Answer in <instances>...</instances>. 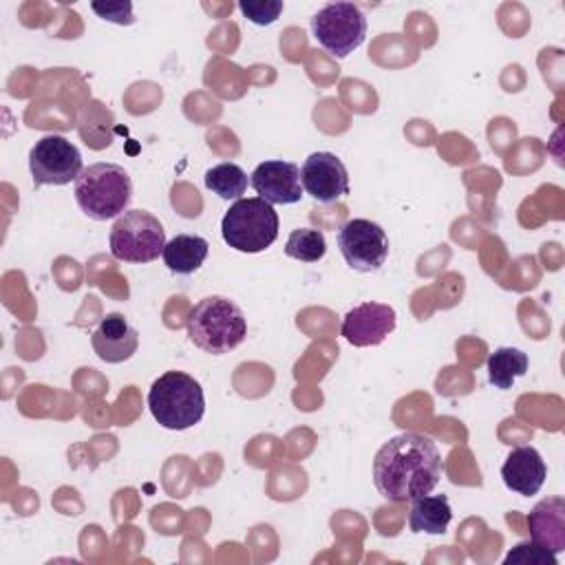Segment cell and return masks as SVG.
Here are the masks:
<instances>
[{
    "label": "cell",
    "instance_id": "603a6c76",
    "mask_svg": "<svg viewBox=\"0 0 565 565\" xmlns=\"http://www.w3.org/2000/svg\"><path fill=\"white\" fill-rule=\"evenodd\" d=\"M93 11L110 22L117 24H130L132 22V4L128 0L124 2H93Z\"/></svg>",
    "mask_w": 565,
    "mask_h": 565
},
{
    "label": "cell",
    "instance_id": "7402d4cb",
    "mask_svg": "<svg viewBox=\"0 0 565 565\" xmlns=\"http://www.w3.org/2000/svg\"><path fill=\"white\" fill-rule=\"evenodd\" d=\"M238 9L247 20L265 26V24H271L282 13L285 4L282 0H241Z\"/></svg>",
    "mask_w": 565,
    "mask_h": 565
},
{
    "label": "cell",
    "instance_id": "e0dca14e",
    "mask_svg": "<svg viewBox=\"0 0 565 565\" xmlns=\"http://www.w3.org/2000/svg\"><path fill=\"white\" fill-rule=\"evenodd\" d=\"M207 241L196 234H177L163 247V263L172 274H194L207 258Z\"/></svg>",
    "mask_w": 565,
    "mask_h": 565
},
{
    "label": "cell",
    "instance_id": "44dd1931",
    "mask_svg": "<svg viewBox=\"0 0 565 565\" xmlns=\"http://www.w3.org/2000/svg\"><path fill=\"white\" fill-rule=\"evenodd\" d=\"M505 565H558L556 554L536 545V543H519L514 545L508 556Z\"/></svg>",
    "mask_w": 565,
    "mask_h": 565
},
{
    "label": "cell",
    "instance_id": "30bf717a",
    "mask_svg": "<svg viewBox=\"0 0 565 565\" xmlns=\"http://www.w3.org/2000/svg\"><path fill=\"white\" fill-rule=\"evenodd\" d=\"M302 190L320 201L333 203L349 194V172L333 152H311L300 168Z\"/></svg>",
    "mask_w": 565,
    "mask_h": 565
},
{
    "label": "cell",
    "instance_id": "8fae6325",
    "mask_svg": "<svg viewBox=\"0 0 565 565\" xmlns=\"http://www.w3.org/2000/svg\"><path fill=\"white\" fill-rule=\"evenodd\" d=\"M397 324V313L393 307L384 302H362L347 311L342 318L340 333L353 347H375L384 342L388 333H393Z\"/></svg>",
    "mask_w": 565,
    "mask_h": 565
},
{
    "label": "cell",
    "instance_id": "5bb4252c",
    "mask_svg": "<svg viewBox=\"0 0 565 565\" xmlns=\"http://www.w3.org/2000/svg\"><path fill=\"white\" fill-rule=\"evenodd\" d=\"M501 477L512 492L532 497L543 488L547 468L541 452L534 446H519L503 461Z\"/></svg>",
    "mask_w": 565,
    "mask_h": 565
},
{
    "label": "cell",
    "instance_id": "277c9868",
    "mask_svg": "<svg viewBox=\"0 0 565 565\" xmlns=\"http://www.w3.org/2000/svg\"><path fill=\"white\" fill-rule=\"evenodd\" d=\"M132 196L130 174L117 163H93L75 179V201L93 221L121 216Z\"/></svg>",
    "mask_w": 565,
    "mask_h": 565
},
{
    "label": "cell",
    "instance_id": "ba28073f",
    "mask_svg": "<svg viewBox=\"0 0 565 565\" xmlns=\"http://www.w3.org/2000/svg\"><path fill=\"white\" fill-rule=\"evenodd\" d=\"M29 170L35 185H66L82 174V154L62 135H46L29 152Z\"/></svg>",
    "mask_w": 565,
    "mask_h": 565
},
{
    "label": "cell",
    "instance_id": "9a60e30c",
    "mask_svg": "<svg viewBox=\"0 0 565 565\" xmlns=\"http://www.w3.org/2000/svg\"><path fill=\"white\" fill-rule=\"evenodd\" d=\"M527 530L532 543L558 554L565 550V499L547 497L539 501L527 514Z\"/></svg>",
    "mask_w": 565,
    "mask_h": 565
},
{
    "label": "cell",
    "instance_id": "7c38bea8",
    "mask_svg": "<svg viewBox=\"0 0 565 565\" xmlns=\"http://www.w3.org/2000/svg\"><path fill=\"white\" fill-rule=\"evenodd\" d=\"M249 183L256 194L271 205L298 203L305 192L300 181V168L282 159H269L258 163L252 172Z\"/></svg>",
    "mask_w": 565,
    "mask_h": 565
},
{
    "label": "cell",
    "instance_id": "7a4b0ae2",
    "mask_svg": "<svg viewBox=\"0 0 565 565\" xmlns=\"http://www.w3.org/2000/svg\"><path fill=\"white\" fill-rule=\"evenodd\" d=\"M188 335L205 353L223 355L236 349L247 335V320L238 305L225 296H207L188 313Z\"/></svg>",
    "mask_w": 565,
    "mask_h": 565
},
{
    "label": "cell",
    "instance_id": "8992f818",
    "mask_svg": "<svg viewBox=\"0 0 565 565\" xmlns=\"http://www.w3.org/2000/svg\"><path fill=\"white\" fill-rule=\"evenodd\" d=\"M110 254L124 263H150L163 254L166 230L159 218L146 210H128L110 227Z\"/></svg>",
    "mask_w": 565,
    "mask_h": 565
},
{
    "label": "cell",
    "instance_id": "3957f363",
    "mask_svg": "<svg viewBox=\"0 0 565 565\" xmlns=\"http://www.w3.org/2000/svg\"><path fill=\"white\" fill-rule=\"evenodd\" d=\"M148 408L159 426L168 430H188L205 413L201 384L183 371H166L148 391Z\"/></svg>",
    "mask_w": 565,
    "mask_h": 565
},
{
    "label": "cell",
    "instance_id": "6da1fadb",
    "mask_svg": "<svg viewBox=\"0 0 565 565\" xmlns=\"http://www.w3.org/2000/svg\"><path fill=\"white\" fill-rule=\"evenodd\" d=\"M444 461L437 444L419 433L391 437L373 459V483L377 492L395 503L415 501L439 483Z\"/></svg>",
    "mask_w": 565,
    "mask_h": 565
},
{
    "label": "cell",
    "instance_id": "d6986e66",
    "mask_svg": "<svg viewBox=\"0 0 565 565\" xmlns=\"http://www.w3.org/2000/svg\"><path fill=\"white\" fill-rule=\"evenodd\" d=\"M205 188L225 201H238L247 190V174L236 163H218L205 172Z\"/></svg>",
    "mask_w": 565,
    "mask_h": 565
},
{
    "label": "cell",
    "instance_id": "9c48e42d",
    "mask_svg": "<svg viewBox=\"0 0 565 565\" xmlns=\"http://www.w3.org/2000/svg\"><path fill=\"white\" fill-rule=\"evenodd\" d=\"M338 247L347 265L358 271H375L388 258V236L369 218H349L338 232Z\"/></svg>",
    "mask_w": 565,
    "mask_h": 565
},
{
    "label": "cell",
    "instance_id": "52a82bcc",
    "mask_svg": "<svg viewBox=\"0 0 565 565\" xmlns=\"http://www.w3.org/2000/svg\"><path fill=\"white\" fill-rule=\"evenodd\" d=\"M316 42L335 57H347L366 38V18L353 2H329L311 18Z\"/></svg>",
    "mask_w": 565,
    "mask_h": 565
},
{
    "label": "cell",
    "instance_id": "5b68a950",
    "mask_svg": "<svg viewBox=\"0 0 565 565\" xmlns=\"http://www.w3.org/2000/svg\"><path fill=\"white\" fill-rule=\"evenodd\" d=\"M223 241L243 254H258L278 238V214L260 196L238 199L221 221Z\"/></svg>",
    "mask_w": 565,
    "mask_h": 565
},
{
    "label": "cell",
    "instance_id": "4fadbf2b",
    "mask_svg": "<svg viewBox=\"0 0 565 565\" xmlns=\"http://www.w3.org/2000/svg\"><path fill=\"white\" fill-rule=\"evenodd\" d=\"M90 344L99 360L108 364H119L135 355L139 347V333L121 313L115 311L97 324L90 335Z\"/></svg>",
    "mask_w": 565,
    "mask_h": 565
},
{
    "label": "cell",
    "instance_id": "ac0fdd59",
    "mask_svg": "<svg viewBox=\"0 0 565 565\" xmlns=\"http://www.w3.org/2000/svg\"><path fill=\"white\" fill-rule=\"evenodd\" d=\"M530 366L527 353L514 347H499L494 353L488 355V380L497 388L505 391L512 388L514 380L525 375Z\"/></svg>",
    "mask_w": 565,
    "mask_h": 565
},
{
    "label": "cell",
    "instance_id": "2e32d148",
    "mask_svg": "<svg viewBox=\"0 0 565 565\" xmlns=\"http://www.w3.org/2000/svg\"><path fill=\"white\" fill-rule=\"evenodd\" d=\"M452 521V508L446 494H424L408 510V527L415 534H444Z\"/></svg>",
    "mask_w": 565,
    "mask_h": 565
},
{
    "label": "cell",
    "instance_id": "ffe728a7",
    "mask_svg": "<svg viewBox=\"0 0 565 565\" xmlns=\"http://www.w3.org/2000/svg\"><path fill=\"white\" fill-rule=\"evenodd\" d=\"M324 252H327L324 234L313 227L294 230L285 243V254L302 263H316L324 256Z\"/></svg>",
    "mask_w": 565,
    "mask_h": 565
}]
</instances>
